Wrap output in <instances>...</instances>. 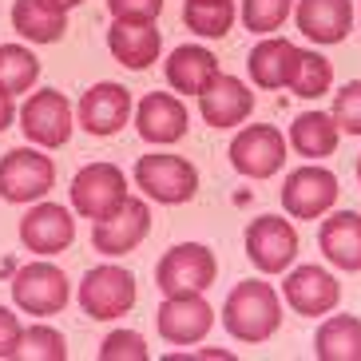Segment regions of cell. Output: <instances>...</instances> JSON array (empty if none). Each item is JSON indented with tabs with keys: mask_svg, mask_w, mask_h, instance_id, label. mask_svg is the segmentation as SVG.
Wrapping results in <instances>:
<instances>
[{
	"mask_svg": "<svg viewBox=\"0 0 361 361\" xmlns=\"http://www.w3.org/2000/svg\"><path fill=\"white\" fill-rule=\"evenodd\" d=\"M318 246L338 270L361 274V211L326 214V223L318 226Z\"/></svg>",
	"mask_w": 361,
	"mask_h": 361,
	"instance_id": "cell-22",
	"label": "cell"
},
{
	"mask_svg": "<svg viewBox=\"0 0 361 361\" xmlns=\"http://www.w3.org/2000/svg\"><path fill=\"white\" fill-rule=\"evenodd\" d=\"M250 111H255V92L231 72H219L211 84L199 92V116H202V123L214 128V131L246 123Z\"/></svg>",
	"mask_w": 361,
	"mask_h": 361,
	"instance_id": "cell-16",
	"label": "cell"
},
{
	"mask_svg": "<svg viewBox=\"0 0 361 361\" xmlns=\"http://www.w3.org/2000/svg\"><path fill=\"white\" fill-rule=\"evenodd\" d=\"M12 28L32 44H60L68 32V12L48 0H12Z\"/></svg>",
	"mask_w": 361,
	"mask_h": 361,
	"instance_id": "cell-24",
	"label": "cell"
},
{
	"mask_svg": "<svg viewBox=\"0 0 361 361\" xmlns=\"http://www.w3.org/2000/svg\"><path fill=\"white\" fill-rule=\"evenodd\" d=\"M147 231H151L147 199H131L128 195V202H123L119 211H111L107 219H99V223L92 226V246L107 258H119V255H131V250L147 238Z\"/></svg>",
	"mask_w": 361,
	"mask_h": 361,
	"instance_id": "cell-15",
	"label": "cell"
},
{
	"mask_svg": "<svg viewBox=\"0 0 361 361\" xmlns=\"http://www.w3.org/2000/svg\"><path fill=\"white\" fill-rule=\"evenodd\" d=\"M128 202V175L119 171V163L96 159L75 171L72 179V211L84 214L87 223H99L111 211H119Z\"/></svg>",
	"mask_w": 361,
	"mask_h": 361,
	"instance_id": "cell-5",
	"label": "cell"
},
{
	"mask_svg": "<svg viewBox=\"0 0 361 361\" xmlns=\"http://www.w3.org/2000/svg\"><path fill=\"white\" fill-rule=\"evenodd\" d=\"M48 4H56V8L68 12V8H75V4H84V0H48Z\"/></svg>",
	"mask_w": 361,
	"mask_h": 361,
	"instance_id": "cell-37",
	"label": "cell"
},
{
	"mask_svg": "<svg viewBox=\"0 0 361 361\" xmlns=\"http://www.w3.org/2000/svg\"><path fill=\"white\" fill-rule=\"evenodd\" d=\"M135 187L151 202L183 207L199 195V171L183 155H143L135 159Z\"/></svg>",
	"mask_w": 361,
	"mask_h": 361,
	"instance_id": "cell-6",
	"label": "cell"
},
{
	"mask_svg": "<svg viewBox=\"0 0 361 361\" xmlns=\"http://www.w3.org/2000/svg\"><path fill=\"white\" fill-rule=\"evenodd\" d=\"M135 274L128 266H116V262H99L92 266L80 282V310H84L92 322H116L123 314L135 310Z\"/></svg>",
	"mask_w": 361,
	"mask_h": 361,
	"instance_id": "cell-2",
	"label": "cell"
},
{
	"mask_svg": "<svg viewBox=\"0 0 361 361\" xmlns=\"http://www.w3.org/2000/svg\"><path fill=\"white\" fill-rule=\"evenodd\" d=\"M20 334H24L20 318H16V314H12L8 306H0V361H4V357H16Z\"/></svg>",
	"mask_w": 361,
	"mask_h": 361,
	"instance_id": "cell-35",
	"label": "cell"
},
{
	"mask_svg": "<svg viewBox=\"0 0 361 361\" xmlns=\"http://www.w3.org/2000/svg\"><path fill=\"white\" fill-rule=\"evenodd\" d=\"M219 278V258L202 243H179L155 266V286L163 294H202Z\"/></svg>",
	"mask_w": 361,
	"mask_h": 361,
	"instance_id": "cell-7",
	"label": "cell"
},
{
	"mask_svg": "<svg viewBox=\"0 0 361 361\" xmlns=\"http://www.w3.org/2000/svg\"><path fill=\"white\" fill-rule=\"evenodd\" d=\"M338 195H341L338 175H334L329 167L306 163V167L290 171L286 183H282V211H286L290 219L310 223V219H322V214L334 211Z\"/></svg>",
	"mask_w": 361,
	"mask_h": 361,
	"instance_id": "cell-8",
	"label": "cell"
},
{
	"mask_svg": "<svg viewBox=\"0 0 361 361\" xmlns=\"http://www.w3.org/2000/svg\"><path fill=\"white\" fill-rule=\"evenodd\" d=\"M214 310L202 294H163V306L155 310V329L167 345H195L211 334Z\"/></svg>",
	"mask_w": 361,
	"mask_h": 361,
	"instance_id": "cell-12",
	"label": "cell"
},
{
	"mask_svg": "<svg viewBox=\"0 0 361 361\" xmlns=\"http://www.w3.org/2000/svg\"><path fill=\"white\" fill-rule=\"evenodd\" d=\"M357 183H361V155H357Z\"/></svg>",
	"mask_w": 361,
	"mask_h": 361,
	"instance_id": "cell-38",
	"label": "cell"
},
{
	"mask_svg": "<svg viewBox=\"0 0 361 361\" xmlns=\"http://www.w3.org/2000/svg\"><path fill=\"white\" fill-rule=\"evenodd\" d=\"M135 128L139 135L147 139V143H179L191 128V116H187V107H183L179 96H167V92H147V96L139 99L135 107Z\"/></svg>",
	"mask_w": 361,
	"mask_h": 361,
	"instance_id": "cell-18",
	"label": "cell"
},
{
	"mask_svg": "<svg viewBox=\"0 0 361 361\" xmlns=\"http://www.w3.org/2000/svg\"><path fill=\"white\" fill-rule=\"evenodd\" d=\"M290 143L302 159H329L341 143V128L329 111H302L290 123Z\"/></svg>",
	"mask_w": 361,
	"mask_h": 361,
	"instance_id": "cell-25",
	"label": "cell"
},
{
	"mask_svg": "<svg viewBox=\"0 0 361 361\" xmlns=\"http://www.w3.org/2000/svg\"><path fill=\"white\" fill-rule=\"evenodd\" d=\"M75 116H80V128H84L87 135L107 139V135H116V131L128 128V119L135 116V104H131V92L123 84L99 80V84H92L84 96H80Z\"/></svg>",
	"mask_w": 361,
	"mask_h": 361,
	"instance_id": "cell-13",
	"label": "cell"
},
{
	"mask_svg": "<svg viewBox=\"0 0 361 361\" xmlns=\"http://www.w3.org/2000/svg\"><path fill=\"white\" fill-rule=\"evenodd\" d=\"M12 119H16V104H12V92L8 87H0V131L12 128Z\"/></svg>",
	"mask_w": 361,
	"mask_h": 361,
	"instance_id": "cell-36",
	"label": "cell"
},
{
	"mask_svg": "<svg viewBox=\"0 0 361 361\" xmlns=\"http://www.w3.org/2000/svg\"><path fill=\"white\" fill-rule=\"evenodd\" d=\"M72 298V282L56 262L48 258H36V262H24L16 274H12V302L32 314V318H52L68 306Z\"/></svg>",
	"mask_w": 361,
	"mask_h": 361,
	"instance_id": "cell-4",
	"label": "cell"
},
{
	"mask_svg": "<svg viewBox=\"0 0 361 361\" xmlns=\"http://www.w3.org/2000/svg\"><path fill=\"white\" fill-rule=\"evenodd\" d=\"M223 326L246 345H262L282 329V302L266 278H243L223 302Z\"/></svg>",
	"mask_w": 361,
	"mask_h": 361,
	"instance_id": "cell-1",
	"label": "cell"
},
{
	"mask_svg": "<svg viewBox=\"0 0 361 361\" xmlns=\"http://www.w3.org/2000/svg\"><path fill=\"white\" fill-rule=\"evenodd\" d=\"M238 20L234 0H187L183 4V24L202 40H223Z\"/></svg>",
	"mask_w": 361,
	"mask_h": 361,
	"instance_id": "cell-27",
	"label": "cell"
},
{
	"mask_svg": "<svg viewBox=\"0 0 361 361\" xmlns=\"http://www.w3.org/2000/svg\"><path fill=\"white\" fill-rule=\"evenodd\" d=\"M163 75H167V84L175 87L179 96H199L202 87L219 75V60H214V52L202 48V44H183V48H175V52L167 56Z\"/></svg>",
	"mask_w": 361,
	"mask_h": 361,
	"instance_id": "cell-23",
	"label": "cell"
},
{
	"mask_svg": "<svg viewBox=\"0 0 361 361\" xmlns=\"http://www.w3.org/2000/svg\"><path fill=\"white\" fill-rule=\"evenodd\" d=\"M294 24L314 44H345L353 32V0H298Z\"/></svg>",
	"mask_w": 361,
	"mask_h": 361,
	"instance_id": "cell-19",
	"label": "cell"
},
{
	"mask_svg": "<svg viewBox=\"0 0 361 361\" xmlns=\"http://www.w3.org/2000/svg\"><path fill=\"white\" fill-rule=\"evenodd\" d=\"M40 80V60L24 44H0V87H8L12 96H24Z\"/></svg>",
	"mask_w": 361,
	"mask_h": 361,
	"instance_id": "cell-28",
	"label": "cell"
},
{
	"mask_svg": "<svg viewBox=\"0 0 361 361\" xmlns=\"http://www.w3.org/2000/svg\"><path fill=\"white\" fill-rule=\"evenodd\" d=\"M246 258L262 274H286L298 258V231L282 214H258L246 226Z\"/></svg>",
	"mask_w": 361,
	"mask_h": 361,
	"instance_id": "cell-11",
	"label": "cell"
},
{
	"mask_svg": "<svg viewBox=\"0 0 361 361\" xmlns=\"http://www.w3.org/2000/svg\"><path fill=\"white\" fill-rule=\"evenodd\" d=\"M298 52H302V48H298L294 40H286V36H262V40L250 48V56H246V72H250L255 87H262V92L290 87Z\"/></svg>",
	"mask_w": 361,
	"mask_h": 361,
	"instance_id": "cell-20",
	"label": "cell"
},
{
	"mask_svg": "<svg viewBox=\"0 0 361 361\" xmlns=\"http://www.w3.org/2000/svg\"><path fill=\"white\" fill-rule=\"evenodd\" d=\"M329 116L338 119L341 131L361 135V80H350V84L338 87V96H334V111H329Z\"/></svg>",
	"mask_w": 361,
	"mask_h": 361,
	"instance_id": "cell-33",
	"label": "cell"
},
{
	"mask_svg": "<svg viewBox=\"0 0 361 361\" xmlns=\"http://www.w3.org/2000/svg\"><path fill=\"white\" fill-rule=\"evenodd\" d=\"M298 0H243V24H246V32H255V36H270L278 32L282 24H286V16L294 12Z\"/></svg>",
	"mask_w": 361,
	"mask_h": 361,
	"instance_id": "cell-31",
	"label": "cell"
},
{
	"mask_svg": "<svg viewBox=\"0 0 361 361\" xmlns=\"http://www.w3.org/2000/svg\"><path fill=\"white\" fill-rule=\"evenodd\" d=\"M334 87V64L322 52H298L294 75H290V92L302 99H318Z\"/></svg>",
	"mask_w": 361,
	"mask_h": 361,
	"instance_id": "cell-29",
	"label": "cell"
},
{
	"mask_svg": "<svg viewBox=\"0 0 361 361\" xmlns=\"http://www.w3.org/2000/svg\"><path fill=\"white\" fill-rule=\"evenodd\" d=\"M16 357L24 361H64L68 357V338L56 326H28L20 334V345H16Z\"/></svg>",
	"mask_w": 361,
	"mask_h": 361,
	"instance_id": "cell-30",
	"label": "cell"
},
{
	"mask_svg": "<svg viewBox=\"0 0 361 361\" xmlns=\"http://www.w3.org/2000/svg\"><path fill=\"white\" fill-rule=\"evenodd\" d=\"M56 187V159L44 147H12L0 155V199L4 202H40Z\"/></svg>",
	"mask_w": 361,
	"mask_h": 361,
	"instance_id": "cell-3",
	"label": "cell"
},
{
	"mask_svg": "<svg viewBox=\"0 0 361 361\" xmlns=\"http://www.w3.org/2000/svg\"><path fill=\"white\" fill-rule=\"evenodd\" d=\"M99 361H151V353H147L143 334H135V329H116L99 345Z\"/></svg>",
	"mask_w": 361,
	"mask_h": 361,
	"instance_id": "cell-32",
	"label": "cell"
},
{
	"mask_svg": "<svg viewBox=\"0 0 361 361\" xmlns=\"http://www.w3.org/2000/svg\"><path fill=\"white\" fill-rule=\"evenodd\" d=\"M111 20H135V24H155L163 12V0H107Z\"/></svg>",
	"mask_w": 361,
	"mask_h": 361,
	"instance_id": "cell-34",
	"label": "cell"
},
{
	"mask_svg": "<svg viewBox=\"0 0 361 361\" xmlns=\"http://www.w3.org/2000/svg\"><path fill=\"white\" fill-rule=\"evenodd\" d=\"M20 243L32 255H60L75 243V219L60 202H32V211L20 219Z\"/></svg>",
	"mask_w": 361,
	"mask_h": 361,
	"instance_id": "cell-17",
	"label": "cell"
},
{
	"mask_svg": "<svg viewBox=\"0 0 361 361\" xmlns=\"http://www.w3.org/2000/svg\"><path fill=\"white\" fill-rule=\"evenodd\" d=\"M20 128L44 151L64 147L68 139H72V104H68V96L56 92V87L32 92L20 107Z\"/></svg>",
	"mask_w": 361,
	"mask_h": 361,
	"instance_id": "cell-10",
	"label": "cell"
},
{
	"mask_svg": "<svg viewBox=\"0 0 361 361\" xmlns=\"http://www.w3.org/2000/svg\"><path fill=\"white\" fill-rule=\"evenodd\" d=\"M282 298L302 318H326L341 302V282L329 274L326 266H298L282 282Z\"/></svg>",
	"mask_w": 361,
	"mask_h": 361,
	"instance_id": "cell-14",
	"label": "cell"
},
{
	"mask_svg": "<svg viewBox=\"0 0 361 361\" xmlns=\"http://www.w3.org/2000/svg\"><path fill=\"white\" fill-rule=\"evenodd\" d=\"M314 357L318 361H361V318L357 314H334L314 334Z\"/></svg>",
	"mask_w": 361,
	"mask_h": 361,
	"instance_id": "cell-26",
	"label": "cell"
},
{
	"mask_svg": "<svg viewBox=\"0 0 361 361\" xmlns=\"http://www.w3.org/2000/svg\"><path fill=\"white\" fill-rule=\"evenodd\" d=\"M226 155H231V167L246 179H274L286 163V135L270 123H255L231 139Z\"/></svg>",
	"mask_w": 361,
	"mask_h": 361,
	"instance_id": "cell-9",
	"label": "cell"
},
{
	"mask_svg": "<svg viewBox=\"0 0 361 361\" xmlns=\"http://www.w3.org/2000/svg\"><path fill=\"white\" fill-rule=\"evenodd\" d=\"M107 52L116 56L123 68L143 72L159 60L163 52V32L155 24H135V20H111L107 28Z\"/></svg>",
	"mask_w": 361,
	"mask_h": 361,
	"instance_id": "cell-21",
	"label": "cell"
}]
</instances>
